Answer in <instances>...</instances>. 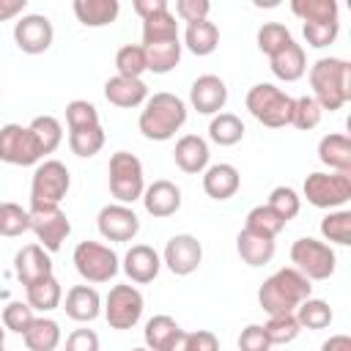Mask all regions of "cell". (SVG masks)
Here are the masks:
<instances>
[{"mask_svg":"<svg viewBox=\"0 0 351 351\" xmlns=\"http://www.w3.org/2000/svg\"><path fill=\"white\" fill-rule=\"evenodd\" d=\"M310 85L321 110H340L351 101V63L343 58H318L310 66Z\"/></svg>","mask_w":351,"mask_h":351,"instance_id":"7a4b0ae2","label":"cell"},{"mask_svg":"<svg viewBox=\"0 0 351 351\" xmlns=\"http://www.w3.org/2000/svg\"><path fill=\"white\" fill-rule=\"evenodd\" d=\"M239 351H271V343L261 324H250L239 335Z\"/></svg>","mask_w":351,"mask_h":351,"instance_id":"f907efd6","label":"cell"},{"mask_svg":"<svg viewBox=\"0 0 351 351\" xmlns=\"http://www.w3.org/2000/svg\"><path fill=\"white\" fill-rule=\"evenodd\" d=\"M269 63H271L274 77L282 80V82H296V80H302L304 71H307L304 49H302V44H296V41H291V44H285L280 52H274V55L269 58Z\"/></svg>","mask_w":351,"mask_h":351,"instance_id":"d4e9b609","label":"cell"},{"mask_svg":"<svg viewBox=\"0 0 351 351\" xmlns=\"http://www.w3.org/2000/svg\"><path fill=\"white\" fill-rule=\"evenodd\" d=\"M22 337L27 351H55L60 346V326L58 321L41 315V318H33V324L25 329Z\"/></svg>","mask_w":351,"mask_h":351,"instance_id":"f546056e","label":"cell"},{"mask_svg":"<svg viewBox=\"0 0 351 351\" xmlns=\"http://www.w3.org/2000/svg\"><path fill=\"white\" fill-rule=\"evenodd\" d=\"M145 49V60H148V71L154 74H167L178 66L181 60V38L173 41H159V44H148Z\"/></svg>","mask_w":351,"mask_h":351,"instance_id":"4dcf8cb0","label":"cell"},{"mask_svg":"<svg viewBox=\"0 0 351 351\" xmlns=\"http://www.w3.org/2000/svg\"><path fill=\"white\" fill-rule=\"evenodd\" d=\"M96 225L107 241H132L140 230V217L123 203H110L99 211Z\"/></svg>","mask_w":351,"mask_h":351,"instance_id":"9a60e30c","label":"cell"},{"mask_svg":"<svg viewBox=\"0 0 351 351\" xmlns=\"http://www.w3.org/2000/svg\"><path fill=\"white\" fill-rule=\"evenodd\" d=\"M296 321L302 329H326L332 324V307L324 302V299H304L299 307H296Z\"/></svg>","mask_w":351,"mask_h":351,"instance_id":"74e56055","label":"cell"},{"mask_svg":"<svg viewBox=\"0 0 351 351\" xmlns=\"http://www.w3.org/2000/svg\"><path fill=\"white\" fill-rule=\"evenodd\" d=\"M293 41V36H291V30L285 27V25H280V22H263L261 27H258V49L261 52H266L269 58L274 55V52H280L285 44H291Z\"/></svg>","mask_w":351,"mask_h":351,"instance_id":"ee69618b","label":"cell"},{"mask_svg":"<svg viewBox=\"0 0 351 351\" xmlns=\"http://www.w3.org/2000/svg\"><path fill=\"white\" fill-rule=\"evenodd\" d=\"M132 351H148V348H132Z\"/></svg>","mask_w":351,"mask_h":351,"instance_id":"94428289","label":"cell"},{"mask_svg":"<svg viewBox=\"0 0 351 351\" xmlns=\"http://www.w3.org/2000/svg\"><path fill=\"white\" fill-rule=\"evenodd\" d=\"M0 351H5V348H3V346H0Z\"/></svg>","mask_w":351,"mask_h":351,"instance_id":"6125c7cd","label":"cell"},{"mask_svg":"<svg viewBox=\"0 0 351 351\" xmlns=\"http://www.w3.org/2000/svg\"><path fill=\"white\" fill-rule=\"evenodd\" d=\"M27 214H30V230L36 233L38 244L47 252H58L71 233V222L60 211V206H30Z\"/></svg>","mask_w":351,"mask_h":351,"instance_id":"8fae6325","label":"cell"},{"mask_svg":"<svg viewBox=\"0 0 351 351\" xmlns=\"http://www.w3.org/2000/svg\"><path fill=\"white\" fill-rule=\"evenodd\" d=\"M274 214H280L285 222H291L296 214H299V208H302V197L296 195V189H291V186H274L271 192H269V203H266Z\"/></svg>","mask_w":351,"mask_h":351,"instance_id":"bcb514c9","label":"cell"},{"mask_svg":"<svg viewBox=\"0 0 351 351\" xmlns=\"http://www.w3.org/2000/svg\"><path fill=\"white\" fill-rule=\"evenodd\" d=\"M211 3L208 0H176V14L189 25V22H200L208 19Z\"/></svg>","mask_w":351,"mask_h":351,"instance_id":"816d5d0a","label":"cell"},{"mask_svg":"<svg viewBox=\"0 0 351 351\" xmlns=\"http://www.w3.org/2000/svg\"><path fill=\"white\" fill-rule=\"evenodd\" d=\"M71 8H74V16L85 27H104V25L115 22L121 3L118 0H74Z\"/></svg>","mask_w":351,"mask_h":351,"instance_id":"4316f807","label":"cell"},{"mask_svg":"<svg viewBox=\"0 0 351 351\" xmlns=\"http://www.w3.org/2000/svg\"><path fill=\"white\" fill-rule=\"evenodd\" d=\"M44 159L30 126L22 123H5L0 129V162L16 165V167H30Z\"/></svg>","mask_w":351,"mask_h":351,"instance_id":"30bf717a","label":"cell"},{"mask_svg":"<svg viewBox=\"0 0 351 351\" xmlns=\"http://www.w3.org/2000/svg\"><path fill=\"white\" fill-rule=\"evenodd\" d=\"M186 340H189V332L178 329V332L170 337V343H167L162 351H186Z\"/></svg>","mask_w":351,"mask_h":351,"instance_id":"680465c9","label":"cell"},{"mask_svg":"<svg viewBox=\"0 0 351 351\" xmlns=\"http://www.w3.org/2000/svg\"><path fill=\"white\" fill-rule=\"evenodd\" d=\"M3 340H5V326H3V321H0V346H3Z\"/></svg>","mask_w":351,"mask_h":351,"instance_id":"91938a15","label":"cell"},{"mask_svg":"<svg viewBox=\"0 0 351 351\" xmlns=\"http://www.w3.org/2000/svg\"><path fill=\"white\" fill-rule=\"evenodd\" d=\"M236 250H239V255H241V261L247 263V266H266L271 258H274V252H277V244H274V239H263V236H258V233H250V230H239V236H236Z\"/></svg>","mask_w":351,"mask_h":351,"instance_id":"484cf974","label":"cell"},{"mask_svg":"<svg viewBox=\"0 0 351 351\" xmlns=\"http://www.w3.org/2000/svg\"><path fill=\"white\" fill-rule=\"evenodd\" d=\"M310 293H313L310 280L299 269L282 266L271 277H266L263 285L258 288V304L269 315H291L304 299H310Z\"/></svg>","mask_w":351,"mask_h":351,"instance_id":"6da1fadb","label":"cell"},{"mask_svg":"<svg viewBox=\"0 0 351 351\" xmlns=\"http://www.w3.org/2000/svg\"><path fill=\"white\" fill-rule=\"evenodd\" d=\"M304 197L315 208H340L351 200V176L346 173H310L302 186Z\"/></svg>","mask_w":351,"mask_h":351,"instance_id":"9c48e42d","label":"cell"},{"mask_svg":"<svg viewBox=\"0 0 351 351\" xmlns=\"http://www.w3.org/2000/svg\"><path fill=\"white\" fill-rule=\"evenodd\" d=\"M208 143L200 137V134H184L178 143H176V151H173V159L176 165L195 176V173H203L208 167Z\"/></svg>","mask_w":351,"mask_h":351,"instance_id":"7402d4cb","label":"cell"},{"mask_svg":"<svg viewBox=\"0 0 351 351\" xmlns=\"http://www.w3.org/2000/svg\"><path fill=\"white\" fill-rule=\"evenodd\" d=\"M173 38H178V22L170 11L143 19V47L159 44V41H173Z\"/></svg>","mask_w":351,"mask_h":351,"instance_id":"836d02e7","label":"cell"},{"mask_svg":"<svg viewBox=\"0 0 351 351\" xmlns=\"http://www.w3.org/2000/svg\"><path fill=\"white\" fill-rule=\"evenodd\" d=\"M71 186L69 167L58 159H44L33 170L30 181V206H60Z\"/></svg>","mask_w":351,"mask_h":351,"instance_id":"8992f818","label":"cell"},{"mask_svg":"<svg viewBox=\"0 0 351 351\" xmlns=\"http://www.w3.org/2000/svg\"><path fill=\"white\" fill-rule=\"evenodd\" d=\"M321 118H324V110H321V104H318L313 96H299V99H293L291 126H296V129H302V132H310V129H315V126L321 123Z\"/></svg>","mask_w":351,"mask_h":351,"instance_id":"f6af8a7d","label":"cell"},{"mask_svg":"<svg viewBox=\"0 0 351 351\" xmlns=\"http://www.w3.org/2000/svg\"><path fill=\"white\" fill-rule=\"evenodd\" d=\"M263 332H266L271 346H285V343H293L299 337L302 326H299L293 313L291 315H269V321L263 324Z\"/></svg>","mask_w":351,"mask_h":351,"instance_id":"60d3db41","label":"cell"},{"mask_svg":"<svg viewBox=\"0 0 351 351\" xmlns=\"http://www.w3.org/2000/svg\"><path fill=\"white\" fill-rule=\"evenodd\" d=\"M143 206L151 217L156 219H165V217H173L178 208H181V189L167 181V178H159L154 181L151 186H145L143 192Z\"/></svg>","mask_w":351,"mask_h":351,"instance_id":"d6986e66","label":"cell"},{"mask_svg":"<svg viewBox=\"0 0 351 351\" xmlns=\"http://www.w3.org/2000/svg\"><path fill=\"white\" fill-rule=\"evenodd\" d=\"M318 159L332 173L351 176V140H348V134H337V132L324 134L318 143Z\"/></svg>","mask_w":351,"mask_h":351,"instance_id":"cb8c5ba5","label":"cell"},{"mask_svg":"<svg viewBox=\"0 0 351 351\" xmlns=\"http://www.w3.org/2000/svg\"><path fill=\"white\" fill-rule=\"evenodd\" d=\"M104 99L115 107H140L148 99V85L143 80H129L115 74L104 82Z\"/></svg>","mask_w":351,"mask_h":351,"instance_id":"603a6c76","label":"cell"},{"mask_svg":"<svg viewBox=\"0 0 351 351\" xmlns=\"http://www.w3.org/2000/svg\"><path fill=\"white\" fill-rule=\"evenodd\" d=\"M189 101L203 115H217L228 101V85L217 74H200L189 88Z\"/></svg>","mask_w":351,"mask_h":351,"instance_id":"2e32d148","label":"cell"},{"mask_svg":"<svg viewBox=\"0 0 351 351\" xmlns=\"http://www.w3.org/2000/svg\"><path fill=\"white\" fill-rule=\"evenodd\" d=\"M69 148L80 159H90L104 148V129L101 123L96 126H82V129H69Z\"/></svg>","mask_w":351,"mask_h":351,"instance_id":"1f68e13d","label":"cell"},{"mask_svg":"<svg viewBox=\"0 0 351 351\" xmlns=\"http://www.w3.org/2000/svg\"><path fill=\"white\" fill-rule=\"evenodd\" d=\"M110 192L118 203L129 206L143 197L145 192V178H143V162L129 154V151H115L110 156Z\"/></svg>","mask_w":351,"mask_h":351,"instance_id":"5b68a950","label":"cell"},{"mask_svg":"<svg viewBox=\"0 0 351 351\" xmlns=\"http://www.w3.org/2000/svg\"><path fill=\"white\" fill-rule=\"evenodd\" d=\"M208 137L217 145H236L244 137V123L233 112H217L208 123Z\"/></svg>","mask_w":351,"mask_h":351,"instance_id":"d6a6232c","label":"cell"},{"mask_svg":"<svg viewBox=\"0 0 351 351\" xmlns=\"http://www.w3.org/2000/svg\"><path fill=\"white\" fill-rule=\"evenodd\" d=\"M159 269H162V258H159V252H156L154 247H148V244H132L129 252L123 255V271H126V277H129L132 282L145 285V282L156 280Z\"/></svg>","mask_w":351,"mask_h":351,"instance_id":"ac0fdd59","label":"cell"},{"mask_svg":"<svg viewBox=\"0 0 351 351\" xmlns=\"http://www.w3.org/2000/svg\"><path fill=\"white\" fill-rule=\"evenodd\" d=\"M25 230H30V214L27 208L16 206V203H0V236H22Z\"/></svg>","mask_w":351,"mask_h":351,"instance_id":"7bdbcfd3","label":"cell"},{"mask_svg":"<svg viewBox=\"0 0 351 351\" xmlns=\"http://www.w3.org/2000/svg\"><path fill=\"white\" fill-rule=\"evenodd\" d=\"M184 123H186L184 99H178L176 93H167V90H159V93L148 96L145 107L140 112V121H137L143 137L145 140H156V143L170 140Z\"/></svg>","mask_w":351,"mask_h":351,"instance_id":"3957f363","label":"cell"},{"mask_svg":"<svg viewBox=\"0 0 351 351\" xmlns=\"http://www.w3.org/2000/svg\"><path fill=\"white\" fill-rule=\"evenodd\" d=\"M285 228V219L280 214H274L269 206H255L250 214H247V222H244V230L250 233H258L263 239H277V233Z\"/></svg>","mask_w":351,"mask_h":351,"instance_id":"d590c367","label":"cell"},{"mask_svg":"<svg viewBox=\"0 0 351 351\" xmlns=\"http://www.w3.org/2000/svg\"><path fill=\"white\" fill-rule=\"evenodd\" d=\"M203 261V247L192 233H176L162 252V263L176 274V277H186L192 274Z\"/></svg>","mask_w":351,"mask_h":351,"instance_id":"5bb4252c","label":"cell"},{"mask_svg":"<svg viewBox=\"0 0 351 351\" xmlns=\"http://www.w3.org/2000/svg\"><path fill=\"white\" fill-rule=\"evenodd\" d=\"M66 315L80 321V324H88L93 318H99L101 313V296L93 285H74L66 291V304H63Z\"/></svg>","mask_w":351,"mask_h":351,"instance_id":"44dd1931","label":"cell"},{"mask_svg":"<svg viewBox=\"0 0 351 351\" xmlns=\"http://www.w3.org/2000/svg\"><path fill=\"white\" fill-rule=\"evenodd\" d=\"M186 351H219V340H217L214 332H208V329H197V332H189Z\"/></svg>","mask_w":351,"mask_h":351,"instance_id":"db71d44e","label":"cell"},{"mask_svg":"<svg viewBox=\"0 0 351 351\" xmlns=\"http://www.w3.org/2000/svg\"><path fill=\"white\" fill-rule=\"evenodd\" d=\"M321 236L326 241H335L340 247H348L351 244V211H346V208L329 211L321 219Z\"/></svg>","mask_w":351,"mask_h":351,"instance_id":"ab89813d","label":"cell"},{"mask_svg":"<svg viewBox=\"0 0 351 351\" xmlns=\"http://www.w3.org/2000/svg\"><path fill=\"white\" fill-rule=\"evenodd\" d=\"M291 11L302 22H337V3L335 0H293Z\"/></svg>","mask_w":351,"mask_h":351,"instance_id":"f35d334b","label":"cell"},{"mask_svg":"<svg viewBox=\"0 0 351 351\" xmlns=\"http://www.w3.org/2000/svg\"><path fill=\"white\" fill-rule=\"evenodd\" d=\"M27 8V0H0V22L19 16Z\"/></svg>","mask_w":351,"mask_h":351,"instance_id":"9f6ffc18","label":"cell"},{"mask_svg":"<svg viewBox=\"0 0 351 351\" xmlns=\"http://www.w3.org/2000/svg\"><path fill=\"white\" fill-rule=\"evenodd\" d=\"M60 299H63V288H60V282H58L55 274L25 285V302H27L33 310H38V313L55 310V307L60 304Z\"/></svg>","mask_w":351,"mask_h":351,"instance_id":"83f0119b","label":"cell"},{"mask_svg":"<svg viewBox=\"0 0 351 351\" xmlns=\"http://www.w3.org/2000/svg\"><path fill=\"white\" fill-rule=\"evenodd\" d=\"M115 69H118V77L140 80L143 71H148V60H145L143 44H126V47H121L115 52Z\"/></svg>","mask_w":351,"mask_h":351,"instance_id":"8d00e7d4","label":"cell"},{"mask_svg":"<svg viewBox=\"0 0 351 351\" xmlns=\"http://www.w3.org/2000/svg\"><path fill=\"white\" fill-rule=\"evenodd\" d=\"M244 101H247L250 115H252L258 123L269 126V129H282V126L291 123L293 99H291L282 88H277V85H271V82H258V85H252V88L247 90V99H244Z\"/></svg>","mask_w":351,"mask_h":351,"instance_id":"277c9868","label":"cell"},{"mask_svg":"<svg viewBox=\"0 0 351 351\" xmlns=\"http://www.w3.org/2000/svg\"><path fill=\"white\" fill-rule=\"evenodd\" d=\"M52 38H55V30H52V22L44 16V14H25L16 19L14 25V41L22 52L27 55H41L52 47Z\"/></svg>","mask_w":351,"mask_h":351,"instance_id":"4fadbf2b","label":"cell"},{"mask_svg":"<svg viewBox=\"0 0 351 351\" xmlns=\"http://www.w3.org/2000/svg\"><path fill=\"white\" fill-rule=\"evenodd\" d=\"M36 310L27 304V302H8L5 307H3V326L8 329V332H16V335H25V329L33 324V315Z\"/></svg>","mask_w":351,"mask_h":351,"instance_id":"7dc6e473","label":"cell"},{"mask_svg":"<svg viewBox=\"0 0 351 351\" xmlns=\"http://www.w3.org/2000/svg\"><path fill=\"white\" fill-rule=\"evenodd\" d=\"M239 184H241V176L233 165L228 162H217L211 167L203 170V192L214 200H228L239 192Z\"/></svg>","mask_w":351,"mask_h":351,"instance_id":"ffe728a7","label":"cell"},{"mask_svg":"<svg viewBox=\"0 0 351 351\" xmlns=\"http://www.w3.org/2000/svg\"><path fill=\"white\" fill-rule=\"evenodd\" d=\"M291 261H293V269H299L310 282L313 280H329L335 274V266H337V258H335V250L318 239H296L291 244Z\"/></svg>","mask_w":351,"mask_h":351,"instance_id":"ba28073f","label":"cell"},{"mask_svg":"<svg viewBox=\"0 0 351 351\" xmlns=\"http://www.w3.org/2000/svg\"><path fill=\"white\" fill-rule=\"evenodd\" d=\"M63 351H99V335L93 329H74L66 337Z\"/></svg>","mask_w":351,"mask_h":351,"instance_id":"f5cc1de1","label":"cell"},{"mask_svg":"<svg viewBox=\"0 0 351 351\" xmlns=\"http://www.w3.org/2000/svg\"><path fill=\"white\" fill-rule=\"evenodd\" d=\"M302 30H304L307 44L315 47V49H321V47H329V44L337 38L340 22H304Z\"/></svg>","mask_w":351,"mask_h":351,"instance_id":"681fc988","label":"cell"},{"mask_svg":"<svg viewBox=\"0 0 351 351\" xmlns=\"http://www.w3.org/2000/svg\"><path fill=\"white\" fill-rule=\"evenodd\" d=\"M132 5H134V11H137L140 19H148V16L162 14V11H170L167 0H134Z\"/></svg>","mask_w":351,"mask_h":351,"instance_id":"11a10c76","label":"cell"},{"mask_svg":"<svg viewBox=\"0 0 351 351\" xmlns=\"http://www.w3.org/2000/svg\"><path fill=\"white\" fill-rule=\"evenodd\" d=\"M143 315V293L134 285H112L104 299V318L112 329H132Z\"/></svg>","mask_w":351,"mask_h":351,"instance_id":"7c38bea8","label":"cell"},{"mask_svg":"<svg viewBox=\"0 0 351 351\" xmlns=\"http://www.w3.org/2000/svg\"><path fill=\"white\" fill-rule=\"evenodd\" d=\"M30 132H33V137H36V143H38L44 156L52 154L63 140V126H60V121L55 115H36L30 121Z\"/></svg>","mask_w":351,"mask_h":351,"instance_id":"e575fe53","label":"cell"},{"mask_svg":"<svg viewBox=\"0 0 351 351\" xmlns=\"http://www.w3.org/2000/svg\"><path fill=\"white\" fill-rule=\"evenodd\" d=\"M74 269L85 282H110L118 274V255L112 247L99 244V241H80L74 247Z\"/></svg>","mask_w":351,"mask_h":351,"instance_id":"52a82bcc","label":"cell"},{"mask_svg":"<svg viewBox=\"0 0 351 351\" xmlns=\"http://www.w3.org/2000/svg\"><path fill=\"white\" fill-rule=\"evenodd\" d=\"M66 123H69V129L96 126L99 123V110L85 99H74V101L66 104Z\"/></svg>","mask_w":351,"mask_h":351,"instance_id":"c3c4849f","label":"cell"},{"mask_svg":"<svg viewBox=\"0 0 351 351\" xmlns=\"http://www.w3.org/2000/svg\"><path fill=\"white\" fill-rule=\"evenodd\" d=\"M14 274L22 285H30L36 280H44L52 274V258L41 244H25L14 255Z\"/></svg>","mask_w":351,"mask_h":351,"instance_id":"e0dca14e","label":"cell"},{"mask_svg":"<svg viewBox=\"0 0 351 351\" xmlns=\"http://www.w3.org/2000/svg\"><path fill=\"white\" fill-rule=\"evenodd\" d=\"M321 351H351V337L348 335H332L329 340L321 343Z\"/></svg>","mask_w":351,"mask_h":351,"instance_id":"6f0895ef","label":"cell"},{"mask_svg":"<svg viewBox=\"0 0 351 351\" xmlns=\"http://www.w3.org/2000/svg\"><path fill=\"white\" fill-rule=\"evenodd\" d=\"M178 329H181V326H178V324H176L170 315H154V318H148L145 332H143L148 351H162V348L170 343V337L178 332Z\"/></svg>","mask_w":351,"mask_h":351,"instance_id":"b9f144b4","label":"cell"},{"mask_svg":"<svg viewBox=\"0 0 351 351\" xmlns=\"http://www.w3.org/2000/svg\"><path fill=\"white\" fill-rule=\"evenodd\" d=\"M219 44V27L208 19H200V22H189L186 25V33H184V44L192 55H211Z\"/></svg>","mask_w":351,"mask_h":351,"instance_id":"f1b7e54d","label":"cell"}]
</instances>
